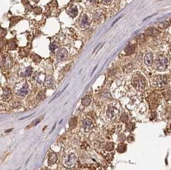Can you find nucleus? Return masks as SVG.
I'll list each match as a JSON object with an SVG mask.
<instances>
[{
  "label": "nucleus",
  "mask_w": 171,
  "mask_h": 170,
  "mask_svg": "<svg viewBox=\"0 0 171 170\" xmlns=\"http://www.w3.org/2000/svg\"><path fill=\"white\" fill-rule=\"evenodd\" d=\"M144 39H145V37H144V35L143 34L139 35L137 37V40L138 41H139V42H142V41H144Z\"/></svg>",
  "instance_id": "obj_20"
},
{
  "label": "nucleus",
  "mask_w": 171,
  "mask_h": 170,
  "mask_svg": "<svg viewBox=\"0 0 171 170\" xmlns=\"http://www.w3.org/2000/svg\"><path fill=\"white\" fill-rule=\"evenodd\" d=\"M69 13L70 15H71L72 17H75L78 14V10H77L76 7H72V9H70Z\"/></svg>",
  "instance_id": "obj_16"
},
{
  "label": "nucleus",
  "mask_w": 171,
  "mask_h": 170,
  "mask_svg": "<svg viewBox=\"0 0 171 170\" xmlns=\"http://www.w3.org/2000/svg\"><path fill=\"white\" fill-rule=\"evenodd\" d=\"M91 99L89 95H85L82 99V104L85 106H88L90 104Z\"/></svg>",
  "instance_id": "obj_12"
},
{
  "label": "nucleus",
  "mask_w": 171,
  "mask_h": 170,
  "mask_svg": "<svg viewBox=\"0 0 171 170\" xmlns=\"http://www.w3.org/2000/svg\"></svg>",
  "instance_id": "obj_23"
},
{
  "label": "nucleus",
  "mask_w": 171,
  "mask_h": 170,
  "mask_svg": "<svg viewBox=\"0 0 171 170\" xmlns=\"http://www.w3.org/2000/svg\"><path fill=\"white\" fill-rule=\"evenodd\" d=\"M94 126V124L93 121L91 119L86 118L83 121L81 129L85 132H87L90 131L93 129Z\"/></svg>",
  "instance_id": "obj_6"
},
{
  "label": "nucleus",
  "mask_w": 171,
  "mask_h": 170,
  "mask_svg": "<svg viewBox=\"0 0 171 170\" xmlns=\"http://www.w3.org/2000/svg\"><path fill=\"white\" fill-rule=\"evenodd\" d=\"M152 83L156 87L163 88L167 85V78L165 76H158L154 78Z\"/></svg>",
  "instance_id": "obj_5"
},
{
  "label": "nucleus",
  "mask_w": 171,
  "mask_h": 170,
  "mask_svg": "<svg viewBox=\"0 0 171 170\" xmlns=\"http://www.w3.org/2000/svg\"><path fill=\"white\" fill-rule=\"evenodd\" d=\"M135 47L133 45H128L124 49V52L126 55H131L135 52Z\"/></svg>",
  "instance_id": "obj_11"
},
{
  "label": "nucleus",
  "mask_w": 171,
  "mask_h": 170,
  "mask_svg": "<svg viewBox=\"0 0 171 170\" xmlns=\"http://www.w3.org/2000/svg\"><path fill=\"white\" fill-rule=\"evenodd\" d=\"M29 92V87L28 84H25L24 86L22 88H21L18 92H17V94L19 95V96H22V97H24Z\"/></svg>",
  "instance_id": "obj_9"
},
{
  "label": "nucleus",
  "mask_w": 171,
  "mask_h": 170,
  "mask_svg": "<svg viewBox=\"0 0 171 170\" xmlns=\"http://www.w3.org/2000/svg\"><path fill=\"white\" fill-rule=\"evenodd\" d=\"M103 2L104 3H110L112 0H102Z\"/></svg>",
  "instance_id": "obj_21"
},
{
  "label": "nucleus",
  "mask_w": 171,
  "mask_h": 170,
  "mask_svg": "<svg viewBox=\"0 0 171 170\" xmlns=\"http://www.w3.org/2000/svg\"><path fill=\"white\" fill-rule=\"evenodd\" d=\"M152 60H153V56H152V53H147L145 57H144V63H145V64L147 66H150L152 64Z\"/></svg>",
  "instance_id": "obj_8"
},
{
  "label": "nucleus",
  "mask_w": 171,
  "mask_h": 170,
  "mask_svg": "<svg viewBox=\"0 0 171 170\" xmlns=\"http://www.w3.org/2000/svg\"><path fill=\"white\" fill-rule=\"evenodd\" d=\"M40 120H41L40 119H38V118H37V119H36V120H35L34 121H33V122H32V124H31V125H30L29 127L35 126L36 125H37V124H38V123H39V122H40Z\"/></svg>",
  "instance_id": "obj_19"
},
{
  "label": "nucleus",
  "mask_w": 171,
  "mask_h": 170,
  "mask_svg": "<svg viewBox=\"0 0 171 170\" xmlns=\"http://www.w3.org/2000/svg\"><path fill=\"white\" fill-rule=\"evenodd\" d=\"M53 79H52V78L49 77V78H47L46 79V81H45V84L44 85L46 86H48V87H49V86H51L53 85Z\"/></svg>",
  "instance_id": "obj_14"
},
{
  "label": "nucleus",
  "mask_w": 171,
  "mask_h": 170,
  "mask_svg": "<svg viewBox=\"0 0 171 170\" xmlns=\"http://www.w3.org/2000/svg\"><path fill=\"white\" fill-rule=\"evenodd\" d=\"M32 73V68L31 67H28L26 69L25 72L23 73V76H31V74Z\"/></svg>",
  "instance_id": "obj_17"
},
{
  "label": "nucleus",
  "mask_w": 171,
  "mask_h": 170,
  "mask_svg": "<svg viewBox=\"0 0 171 170\" xmlns=\"http://www.w3.org/2000/svg\"><path fill=\"white\" fill-rule=\"evenodd\" d=\"M156 33H158V31L156 29H154L153 28H151L147 29L146 34L147 35H156Z\"/></svg>",
  "instance_id": "obj_13"
},
{
  "label": "nucleus",
  "mask_w": 171,
  "mask_h": 170,
  "mask_svg": "<svg viewBox=\"0 0 171 170\" xmlns=\"http://www.w3.org/2000/svg\"><path fill=\"white\" fill-rule=\"evenodd\" d=\"M57 56L58 61H62L67 58V52L64 49H60L58 51Z\"/></svg>",
  "instance_id": "obj_7"
},
{
  "label": "nucleus",
  "mask_w": 171,
  "mask_h": 170,
  "mask_svg": "<svg viewBox=\"0 0 171 170\" xmlns=\"http://www.w3.org/2000/svg\"><path fill=\"white\" fill-rule=\"evenodd\" d=\"M57 156L56 155V153H54V152H52V153H49V158H48V163L49 166H51L57 162Z\"/></svg>",
  "instance_id": "obj_10"
},
{
  "label": "nucleus",
  "mask_w": 171,
  "mask_h": 170,
  "mask_svg": "<svg viewBox=\"0 0 171 170\" xmlns=\"http://www.w3.org/2000/svg\"><path fill=\"white\" fill-rule=\"evenodd\" d=\"M89 24V18L87 17V15H83L81 21V24L83 26H85Z\"/></svg>",
  "instance_id": "obj_15"
},
{
  "label": "nucleus",
  "mask_w": 171,
  "mask_h": 170,
  "mask_svg": "<svg viewBox=\"0 0 171 170\" xmlns=\"http://www.w3.org/2000/svg\"><path fill=\"white\" fill-rule=\"evenodd\" d=\"M120 109L116 103H110L106 106L104 109V116L106 120L114 122L119 117L120 115Z\"/></svg>",
  "instance_id": "obj_1"
},
{
  "label": "nucleus",
  "mask_w": 171,
  "mask_h": 170,
  "mask_svg": "<svg viewBox=\"0 0 171 170\" xmlns=\"http://www.w3.org/2000/svg\"><path fill=\"white\" fill-rule=\"evenodd\" d=\"M57 47V44H56V42H53L50 44L49 48H50V50H51V51H53L55 50Z\"/></svg>",
  "instance_id": "obj_18"
},
{
  "label": "nucleus",
  "mask_w": 171,
  "mask_h": 170,
  "mask_svg": "<svg viewBox=\"0 0 171 170\" xmlns=\"http://www.w3.org/2000/svg\"><path fill=\"white\" fill-rule=\"evenodd\" d=\"M132 84L138 90H144L147 86V82L144 76L141 74L137 73L132 79Z\"/></svg>",
  "instance_id": "obj_3"
},
{
  "label": "nucleus",
  "mask_w": 171,
  "mask_h": 170,
  "mask_svg": "<svg viewBox=\"0 0 171 170\" xmlns=\"http://www.w3.org/2000/svg\"><path fill=\"white\" fill-rule=\"evenodd\" d=\"M77 162L76 153L72 150L67 151L63 157V163L68 168H74Z\"/></svg>",
  "instance_id": "obj_2"
},
{
  "label": "nucleus",
  "mask_w": 171,
  "mask_h": 170,
  "mask_svg": "<svg viewBox=\"0 0 171 170\" xmlns=\"http://www.w3.org/2000/svg\"><path fill=\"white\" fill-rule=\"evenodd\" d=\"M168 60L164 56H158L154 61V67L158 71H164L168 67Z\"/></svg>",
  "instance_id": "obj_4"
},
{
  "label": "nucleus",
  "mask_w": 171,
  "mask_h": 170,
  "mask_svg": "<svg viewBox=\"0 0 171 170\" xmlns=\"http://www.w3.org/2000/svg\"><path fill=\"white\" fill-rule=\"evenodd\" d=\"M12 130H13V129H9V130H6V131H5V132H6V133H8V132H11V131H12Z\"/></svg>",
  "instance_id": "obj_22"
}]
</instances>
